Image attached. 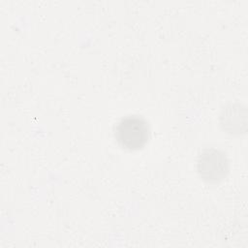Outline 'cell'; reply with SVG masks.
Returning <instances> with one entry per match:
<instances>
[{
    "mask_svg": "<svg viewBox=\"0 0 248 248\" xmlns=\"http://www.w3.org/2000/svg\"><path fill=\"white\" fill-rule=\"evenodd\" d=\"M114 137L121 148L128 151L141 150L150 140L149 123L141 115H126L116 124Z\"/></svg>",
    "mask_w": 248,
    "mask_h": 248,
    "instance_id": "1",
    "label": "cell"
},
{
    "mask_svg": "<svg viewBox=\"0 0 248 248\" xmlns=\"http://www.w3.org/2000/svg\"><path fill=\"white\" fill-rule=\"evenodd\" d=\"M229 160L225 152L216 148H206L202 151L197 160L199 176L208 184H218L228 175Z\"/></svg>",
    "mask_w": 248,
    "mask_h": 248,
    "instance_id": "2",
    "label": "cell"
},
{
    "mask_svg": "<svg viewBox=\"0 0 248 248\" xmlns=\"http://www.w3.org/2000/svg\"><path fill=\"white\" fill-rule=\"evenodd\" d=\"M247 109L243 105L239 103L229 104L220 114V126L231 135L244 134L247 130Z\"/></svg>",
    "mask_w": 248,
    "mask_h": 248,
    "instance_id": "3",
    "label": "cell"
}]
</instances>
